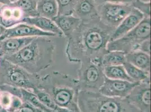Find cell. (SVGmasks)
I'll list each match as a JSON object with an SVG mask.
<instances>
[{
  "instance_id": "cell-1",
  "label": "cell",
  "mask_w": 151,
  "mask_h": 112,
  "mask_svg": "<svg viewBox=\"0 0 151 112\" xmlns=\"http://www.w3.org/2000/svg\"><path fill=\"white\" fill-rule=\"evenodd\" d=\"M115 29L104 24L99 18L81 21L67 38L65 55L69 62L101 61L108 52L107 45Z\"/></svg>"
},
{
  "instance_id": "cell-2",
  "label": "cell",
  "mask_w": 151,
  "mask_h": 112,
  "mask_svg": "<svg viewBox=\"0 0 151 112\" xmlns=\"http://www.w3.org/2000/svg\"><path fill=\"white\" fill-rule=\"evenodd\" d=\"M55 50L56 44L50 37H36L17 53L3 57L30 73L38 74L51 66Z\"/></svg>"
},
{
  "instance_id": "cell-3",
  "label": "cell",
  "mask_w": 151,
  "mask_h": 112,
  "mask_svg": "<svg viewBox=\"0 0 151 112\" xmlns=\"http://www.w3.org/2000/svg\"><path fill=\"white\" fill-rule=\"evenodd\" d=\"M38 88L49 94L57 106L81 112L78 106V81L70 75L52 71L41 77Z\"/></svg>"
},
{
  "instance_id": "cell-4",
  "label": "cell",
  "mask_w": 151,
  "mask_h": 112,
  "mask_svg": "<svg viewBox=\"0 0 151 112\" xmlns=\"http://www.w3.org/2000/svg\"><path fill=\"white\" fill-rule=\"evenodd\" d=\"M77 102L81 112H139L126 98L108 96L98 91H80Z\"/></svg>"
},
{
  "instance_id": "cell-5",
  "label": "cell",
  "mask_w": 151,
  "mask_h": 112,
  "mask_svg": "<svg viewBox=\"0 0 151 112\" xmlns=\"http://www.w3.org/2000/svg\"><path fill=\"white\" fill-rule=\"evenodd\" d=\"M41 76L0 57V85H7L32 91L38 88Z\"/></svg>"
},
{
  "instance_id": "cell-6",
  "label": "cell",
  "mask_w": 151,
  "mask_h": 112,
  "mask_svg": "<svg viewBox=\"0 0 151 112\" xmlns=\"http://www.w3.org/2000/svg\"><path fill=\"white\" fill-rule=\"evenodd\" d=\"M151 38V18L145 17L131 31L118 39L110 41L108 51L118 50L125 53L138 50L142 42Z\"/></svg>"
},
{
  "instance_id": "cell-7",
  "label": "cell",
  "mask_w": 151,
  "mask_h": 112,
  "mask_svg": "<svg viewBox=\"0 0 151 112\" xmlns=\"http://www.w3.org/2000/svg\"><path fill=\"white\" fill-rule=\"evenodd\" d=\"M80 64L77 79L80 91H99L106 78L101 62L88 61Z\"/></svg>"
},
{
  "instance_id": "cell-8",
  "label": "cell",
  "mask_w": 151,
  "mask_h": 112,
  "mask_svg": "<svg viewBox=\"0 0 151 112\" xmlns=\"http://www.w3.org/2000/svg\"><path fill=\"white\" fill-rule=\"evenodd\" d=\"M132 8L131 5L113 3H105L97 6L101 21L114 29L131 12Z\"/></svg>"
},
{
  "instance_id": "cell-9",
  "label": "cell",
  "mask_w": 151,
  "mask_h": 112,
  "mask_svg": "<svg viewBox=\"0 0 151 112\" xmlns=\"http://www.w3.org/2000/svg\"><path fill=\"white\" fill-rule=\"evenodd\" d=\"M126 98L139 112H150L151 82L139 83Z\"/></svg>"
},
{
  "instance_id": "cell-10",
  "label": "cell",
  "mask_w": 151,
  "mask_h": 112,
  "mask_svg": "<svg viewBox=\"0 0 151 112\" xmlns=\"http://www.w3.org/2000/svg\"><path fill=\"white\" fill-rule=\"evenodd\" d=\"M139 83L140 82L110 79L106 77L104 83L98 91L110 97L126 98Z\"/></svg>"
},
{
  "instance_id": "cell-11",
  "label": "cell",
  "mask_w": 151,
  "mask_h": 112,
  "mask_svg": "<svg viewBox=\"0 0 151 112\" xmlns=\"http://www.w3.org/2000/svg\"><path fill=\"white\" fill-rule=\"evenodd\" d=\"M55 34L41 30L37 28L21 23L12 28L6 29L5 33L0 37V41L9 38L36 37H55Z\"/></svg>"
},
{
  "instance_id": "cell-12",
  "label": "cell",
  "mask_w": 151,
  "mask_h": 112,
  "mask_svg": "<svg viewBox=\"0 0 151 112\" xmlns=\"http://www.w3.org/2000/svg\"><path fill=\"white\" fill-rule=\"evenodd\" d=\"M144 18L145 16L142 13L132 7L131 12L114 30L110 41L118 39L125 35L138 25Z\"/></svg>"
},
{
  "instance_id": "cell-13",
  "label": "cell",
  "mask_w": 151,
  "mask_h": 112,
  "mask_svg": "<svg viewBox=\"0 0 151 112\" xmlns=\"http://www.w3.org/2000/svg\"><path fill=\"white\" fill-rule=\"evenodd\" d=\"M25 18L23 11L13 4L0 7V24L6 29L22 23Z\"/></svg>"
},
{
  "instance_id": "cell-14",
  "label": "cell",
  "mask_w": 151,
  "mask_h": 112,
  "mask_svg": "<svg viewBox=\"0 0 151 112\" xmlns=\"http://www.w3.org/2000/svg\"><path fill=\"white\" fill-rule=\"evenodd\" d=\"M73 15L81 21H88L99 18L97 5L94 0H77Z\"/></svg>"
},
{
  "instance_id": "cell-15",
  "label": "cell",
  "mask_w": 151,
  "mask_h": 112,
  "mask_svg": "<svg viewBox=\"0 0 151 112\" xmlns=\"http://www.w3.org/2000/svg\"><path fill=\"white\" fill-rule=\"evenodd\" d=\"M35 37L9 38L0 41V57L14 55L29 43Z\"/></svg>"
},
{
  "instance_id": "cell-16",
  "label": "cell",
  "mask_w": 151,
  "mask_h": 112,
  "mask_svg": "<svg viewBox=\"0 0 151 112\" xmlns=\"http://www.w3.org/2000/svg\"><path fill=\"white\" fill-rule=\"evenodd\" d=\"M22 23L33 25L41 30L50 33L60 37H63L62 32L59 29L52 20L47 19L42 16L28 17L23 20Z\"/></svg>"
},
{
  "instance_id": "cell-17",
  "label": "cell",
  "mask_w": 151,
  "mask_h": 112,
  "mask_svg": "<svg viewBox=\"0 0 151 112\" xmlns=\"http://www.w3.org/2000/svg\"><path fill=\"white\" fill-rule=\"evenodd\" d=\"M52 20L67 39L75 31L81 22L73 15H58Z\"/></svg>"
},
{
  "instance_id": "cell-18",
  "label": "cell",
  "mask_w": 151,
  "mask_h": 112,
  "mask_svg": "<svg viewBox=\"0 0 151 112\" xmlns=\"http://www.w3.org/2000/svg\"><path fill=\"white\" fill-rule=\"evenodd\" d=\"M126 62L130 63L145 72L150 73L151 56L140 50H135L126 53Z\"/></svg>"
},
{
  "instance_id": "cell-19",
  "label": "cell",
  "mask_w": 151,
  "mask_h": 112,
  "mask_svg": "<svg viewBox=\"0 0 151 112\" xmlns=\"http://www.w3.org/2000/svg\"><path fill=\"white\" fill-rule=\"evenodd\" d=\"M38 16L53 20L58 15V7L55 0H38Z\"/></svg>"
},
{
  "instance_id": "cell-20",
  "label": "cell",
  "mask_w": 151,
  "mask_h": 112,
  "mask_svg": "<svg viewBox=\"0 0 151 112\" xmlns=\"http://www.w3.org/2000/svg\"><path fill=\"white\" fill-rule=\"evenodd\" d=\"M123 66L127 74L133 82H150V73L145 72L126 61L123 64Z\"/></svg>"
},
{
  "instance_id": "cell-21",
  "label": "cell",
  "mask_w": 151,
  "mask_h": 112,
  "mask_svg": "<svg viewBox=\"0 0 151 112\" xmlns=\"http://www.w3.org/2000/svg\"><path fill=\"white\" fill-rule=\"evenodd\" d=\"M126 53L118 50L108 51L103 56L101 60V64L103 67L123 65L126 60Z\"/></svg>"
},
{
  "instance_id": "cell-22",
  "label": "cell",
  "mask_w": 151,
  "mask_h": 112,
  "mask_svg": "<svg viewBox=\"0 0 151 112\" xmlns=\"http://www.w3.org/2000/svg\"><path fill=\"white\" fill-rule=\"evenodd\" d=\"M103 71L105 76L108 79L133 82L127 74L123 65L105 67Z\"/></svg>"
},
{
  "instance_id": "cell-23",
  "label": "cell",
  "mask_w": 151,
  "mask_h": 112,
  "mask_svg": "<svg viewBox=\"0 0 151 112\" xmlns=\"http://www.w3.org/2000/svg\"><path fill=\"white\" fill-rule=\"evenodd\" d=\"M20 99L23 102H27L44 112H55L45 106L31 90L20 88Z\"/></svg>"
},
{
  "instance_id": "cell-24",
  "label": "cell",
  "mask_w": 151,
  "mask_h": 112,
  "mask_svg": "<svg viewBox=\"0 0 151 112\" xmlns=\"http://www.w3.org/2000/svg\"><path fill=\"white\" fill-rule=\"evenodd\" d=\"M37 1V0H18L13 4L23 11L25 18L34 17L38 16Z\"/></svg>"
},
{
  "instance_id": "cell-25",
  "label": "cell",
  "mask_w": 151,
  "mask_h": 112,
  "mask_svg": "<svg viewBox=\"0 0 151 112\" xmlns=\"http://www.w3.org/2000/svg\"><path fill=\"white\" fill-rule=\"evenodd\" d=\"M32 91L36 95L38 100L45 106L55 112H57L59 106L55 103L49 94L40 88L34 89Z\"/></svg>"
},
{
  "instance_id": "cell-26",
  "label": "cell",
  "mask_w": 151,
  "mask_h": 112,
  "mask_svg": "<svg viewBox=\"0 0 151 112\" xmlns=\"http://www.w3.org/2000/svg\"><path fill=\"white\" fill-rule=\"evenodd\" d=\"M58 7V15H73L77 0H55Z\"/></svg>"
},
{
  "instance_id": "cell-27",
  "label": "cell",
  "mask_w": 151,
  "mask_h": 112,
  "mask_svg": "<svg viewBox=\"0 0 151 112\" xmlns=\"http://www.w3.org/2000/svg\"><path fill=\"white\" fill-rule=\"evenodd\" d=\"M132 6L142 13L145 17L151 18L150 16V1H144L143 0H135Z\"/></svg>"
},
{
  "instance_id": "cell-28",
  "label": "cell",
  "mask_w": 151,
  "mask_h": 112,
  "mask_svg": "<svg viewBox=\"0 0 151 112\" xmlns=\"http://www.w3.org/2000/svg\"><path fill=\"white\" fill-rule=\"evenodd\" d=\"M13 95L6 91L0 90V106L8 111L13 100Z\"/></svg>"
},
{
  "instance_id": "cell-29",
  "label": "cell",
  "mask_w": 151,
  "mask_h": 112,
  "mask_svg": "<svg viewBox=\"0 0 151 112\" xmlns=\"http://www.w3.org/2000/svg\"><path fill=\"white\" fill-rule=\"evenodd\" d=\"M14 112H44L40 109L35 107L31 104L27 102H23V104Z\"/></svg>"
},
{
  "instance_id": "cell-30",
  "label": "cell",
  "mask_w": 151,
  "mask_h": 112,
  "mask_svg": "<svg viewBox=\"0 0 151 112\" xmlns=\"http://www.w3.org/2000/svg\"><path fill=\"white\" fill-rule=\"evenodd\" d=\"M96 5H100L105 3H113V4H121L132 5V3L135 0H94Z\"/></svg>"
},
{
  "instance_id": "cell-31",
  "label": "cell",
  "mask_w": 151,
  "mask_h": 112,
  "mask_svg": "<svg viewBox=\"0 0 151 112\" xmlns=\"http://www.w3.org/2000/svg\"><path fill=\"white\" fill-rule=\"evenodd\" d=\"M23 103V101L18 96L13 95V100L11 104V106L8 110V112H14L17 111L22 106Z\"/></svg>"
},
{
  "instance_id": "cell-32",
  "label": "cell",
  "mask_w": 151,
  "mask_h": 112,
  "mask_svg": "<svg viewBox=\"0 0 151 112\" xmlns=\"http://www.w3.org/2000/svg\"><path fill=\"white\" fill-rule=\"evenodd\" d=\"M150 43H151L150 39L143 41L140 44L139 50H140L144 53H145L150 55V53H151Z\"/></svg>"
},
{
  "instance_id": "cell-33",
  "label": "cell",
  "mask_w": 151,
  "mask_h": 112,
  "mask_svg": "<svg viewBox=\"0 0 151 112\" xmlns=\"http://www.w3.org/2000/svg\"><path fill=\"white\" fill-rule=\"evenodd\" d=\"M0 4L2 5H9L11 4L9 0H0Z\"/></svg>"
},
{
  "instance_id": "cell-34",
  "label": "cell",
  "mask_w": 151,
  "mask_h": 112,
  "mask_svg": "<svg viewBox=\"0 0 151 112\" xmlns=\"http://www.w3.org/2000/svg\"><path fill=\"white\" fill-rule=\"evenodd\" d=\"M6 29L5 28H4L2 25L0 24V37H1L6 31Z\"/></svg>"
},
{
  "instance_id": "cell-35",
  "label": "cell",
  "mask_w": 151,
  "mask_h": 112,
  "mask_svg": "<svg viewBox=\"0 0 151 112\" xmlns=\"http://www.w3.org/2000/svg\"><path fill=\"white\" fill-rule=\"evenodd\" d=\"M18 0H9V1H10V2L11 3V4H13V3H15V2H16L17 1H18Z\"/></svg>"
},
{
  "instance_id": "cell-36",
  "label": "cell",
  "mask_w": 151,
  "mask_h": 112,
  "mask_svg": "<svg viewBox=\"0 0 151 112\" xmlns=\"http://www.w3.org/2000/svg\"><path fill=\"white\" fill-rule=\"evenodd\" d=\"M1 108V106H0V108Z\"/></svg>"
},
{
  "instance_id": "cell-37",
  "label": "cell",
  "mask_w": 151,
  "mask_h": 112,
  "mask_svg": "<svg viewBox=\"0 0 151 112\" xmlns=\"http://www.w3.org/2000/svg\"><path fill=\"white\" fill-rule=\"evenodd\" d=\"M37 1H38V0H37Z\"/></svg>"
}]
</instances>
